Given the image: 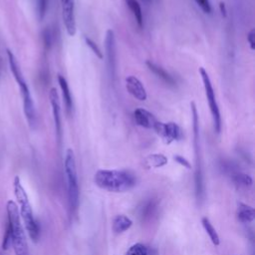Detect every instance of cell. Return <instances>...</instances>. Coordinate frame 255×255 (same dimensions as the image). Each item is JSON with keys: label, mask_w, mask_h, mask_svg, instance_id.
Listing matches in <instances>:
<instances>
[{"label": "cell", "mask_w": 255, "mask_h": 255, "mask_svg": "<svg viewBox=\"0 0 255 255\" xmlns=\"http://www.w3.org/2000/svg\"><path fill=\"white\" fill-rule=\"evenodd\" d=\"M105 47L107 52V64L109 74L112 78L116 76V69H117V49H116V39L113 30H108L105 39Z\"/></svg>", "instance_id": "obj_9"}, {"label": "cell", "mask_w": 255, "mask_h": 255, "mask_svg": "<svg viewBox=\"0 0 255 255\" xmlns=\"http://www.w3.org/2000/svg\"><path fill=\"white\" fill-rule=\"evenodd\" d=\"M146 66H147V68L157 77V78H159L160 80H162L164 83H166L167 85H171V86H173L174 84H175V81H174V79H173V77L170 75V74H168L163 68H161L160 66H158V65H156V64H154V63H152V62H150V61H147L146 62Z\"/></svg>", "instance_id": "obj_15"}, {"label": "cell", "mask_w": 255, "mask_h": 255, "mask_svg": "<svg viewBox=\"0 0 255 255\" xmlns=\"http://www.w3.org/2000/svg\"><path fill=\"white\" fill-rule=\"evenodd\" d=\"M174 160L177 162V163H179L180 165H182L183 167H186L187 169H190L191 168V165H190V163H189V161L185 158V157H183V156H181V155H174Z\"/></svg>", "instance_id": "obj_26"}, {"label": "cell", "mask_w": 255, "mask_h": 255, "mask_svg": "<svg viewBox=\"0 0 255 255\" xmlns=\"http://www.w3.org/2000/svg\"><path fill=\"white\" fill-rule=\"evenodd\" d=\"M143 1H145V2H149L150 0H143Z\"/></svg>", "instance_id": "obj_29"}, {"label": "cell", "mask_w": 255, "mask_h": 255, "mask_svg": "<svg viewBox=\"0 0 255 255\" xmlns=\"http://www.w3.org/2000/svg\"><path fill=\"white\" fill-rule=\"evenodd\" d=\"M233 180L236 184L248 187L252 185V178L248 175V174H244V173H235L233 175Z\"/></svg>", "instance_id": "obj_22"}, {"label": "cell", "mask_w": 255, "mask_h": 255, "mask_svg": "<svg viewBox=\"0 0 255 255\" xmlns=\"http://www.w3.org/2000/svg\"><path fill=\"white\" fill-rule=\"evenodd\" d=\"M58 83H59V86H60V89H61V92H62L66 112H67L68 115H70L71 112H72V109H73V100H72V96H71V92H70L68 82L64 78V76L59 74L58 75Z\"/></svg>", "instance_id": "obj_13"}, {"label": "cell", "mask_w": 255, "mask_h": 255, "mask_svg": "<svg viewBox=\"0 0 255 255\" xmlns=\"http://www.w3.org/2000/svg\"><path fill=\"white\" fill-rule=\"evenodd\" d=\"M49 99H50V104L52 107V113H53V118H54V123H55V128H56V133L58 138H61L62 135V121H61V107H60V100H59V95L56 90V88H52L49 92Z\"/></svg>", "instance_id": "obj_10"}, {"label": "cell", "mask_w": 255, "mask_h": 255, "mask_svg": "<svg viewBox=\"0 0 255 255\" xmlns=\"http://www.w3.org/2000/svg\"><path fill=\"white\" fill-rule=\"evenodd\" d=\"M219 9H220V12H221V15L223 17H226V7H225V4L223 2H220L219 3Z\"/></svg>", "instance_id": "obj_28"}, {"label": "cell", "mask_w": 255, "mask_h": 255, "mask_svg": "<svg viewBox=\"0 0 255 255\" xmlns=\"http://www.w3.org/2000/svg\"><path fill=\"white\" fill-rule=\"evenodd\" d=\"M62 8L63 23L66 32L69 36H75L77 32L76 15H75V0H60Z\"/></svg>", "instance_id": "obj_8"}, {"label": "cell", "mask_w": 255, "mask_h": 255, "mask_svg": "<svg viewBox=\"0 0 255 255\" xmlns=\"http://www.w3.org/2000/svg\"><path fill=\"white\" fill-rule=\"evenodd\" d=\"M194 1L197 4V6L203 11V13L210 14L212 12V8L209 0H194Z\"/></svg>", "instance_id": "obj_25"}, {"label": "cell", "mask_w": 255, "mask_h": 255, "mask_svg": "<svg viewBox=\"0 0 255 255\" xmlns=\"http://www.w3.org/2000/svg\"><path fill=\"white\" fill-rule=\"evenodd\" d=\"M198 72H199V75H200L202 83H203L205 97H206V100H207V103L209 106V110H210V113L212 116L214 130L216 133H219L221 130V116H220L219 107H218V104H217V101L215 98V94H214V90H213L210 78L203 67H200Z\"/></svg>", "instance_id": "obj_6"}, {"label": "cell", "mask_w": 255, "mask_h": 255, "mask_svg": "<svg viewBox=\"0 0 255 255\" xmlns=\"http://www.w3.org/2000/svg\"><path fill=\"white\" fill-rule=\"evenodd\" d=\"M132 225V221L131 219H129L128 216L120 214L117 215L114 218L113 221V230L116 233H123L125 231H127L128 229L130 228V226Z\"/></svg>", "instance_id": "obj_17"}, {"label": "cell", "mask_w": 255, "mask_h": 255, "mask_svg": "<svg viewBox=\"0 0 255 255\" xmlns=\"http://www.w3.org/2000/svg\"><path fill=\"white\" fill-rule=\"evenodd\" d=\"M247 42L249 43L250 49L253 51L255 49V30L251 29L247 34Z\"/></svg>", "instance_id": "obj_27"}, {"label": "cell", "mask_w": 255, "mask_h": 255, "mask_svg": "<svg viewBox=\"0 0 255 255\" xmlns=\"http://www.w3.org/2000/svg\"><path fill=\"white\" fill-rule=\"evenodd\" d=\"M126 255H148V250L143 244L135 243L128 249Z\"/></svg>", "instance_id": "obj_20"}, {"label": "cell", "mask_w": 255, "mask_h": 255, "mask_svg": "<svg viewBox=\"0 0 255 255\" xmlns=\"http://www.w3.org/2000/svg\"><path fill=\"white\" fill-rule=\"evenodd\" d=\"M7 56H8V63H9L10 70L12 72V75H13L15 81L18 84V87H19L21 95H22L24 114L26 116V119H27L29 125L32 127L35 125L36 112H35V106H34V102H33L29 87L24 79V76L22 74V71L19 67V64H18L17 59L15 58L14 54L10 50H7Z\"/></svg>", "instance_id": "obj_4"}, {"label": "cell", "mask_w": 255, "mask_h": 255, "mask_svg": "<svg viewBox=\"0 0 255 255\" xmlns=\"http://www.w3.org/2000/svg\"><path fill=\"white\" fill-rule=\"evenodd\" d=\"M167 163V157L161 153H152L147 155L143 160V165L146 168H158Z\"/></svg>", "instance_id": "obj_16"}, {"label": "cell", "mask_w": 255, "mask_h": 255, "mask_svg": "<svg viewBox=\"0 0 255 255\" xmlns=\"http://www.w3.org/2000/svg\"><path fill=\"white\" fill-rule=\"evenodd\" d=\"M0 255H1V254H0Z\"/></svg>", "instance_id": "obj_30"}, {"label": "cell", "mask_w": 255, "mask_h": 255, "mask_svg": "<svg viewBox=\"0 0 255 255\" xmlns=\"http://www.w3.org/2000/svg\"><path fill=\"white\" fill-rule=\"evenodd\" d=\"M126 88L128 92L138 101H145L147 98L146 91L142 83L134 76H128L126 78Z\"/></svg>", "instance_id": "obj_11"}, {"label": "cell", "mask_w": 255, "mask_h": 255, "mask_svg": "<svg viewBox=\"0 0 255 255\" xmlns=\"http://www.w3.org/2000/svg\"><path fill=\"white\" fill-rule=\"evenodd\" d=\"M7 227L10 233V243L13 246L15 255H30L28 243L21 222L19 208L16 202L8 200L6 203Z\"/></svg>", "instance_id": "obj_2"}, {"label": "cell", "mask_w": 255, "mask_h": 255, "mask_svg": "<svg viewBox=\"0 0 255 255\" xmlns=\"http://www.w3.org/2000/svg\"><path fill=\"white\" fill-rule=\"evenodd\" d=\"M127 6L129 8L130 12L132 13L135 22L139 28L143 27V16H142V11L139 3L137 0H125Z\"/></svg>", "instance_id": "obj_18"}, {"label": "cell", "mask_w": 255, "mask_h": 255, "mask_svg": "<svg viewBox=\"0 0 255 255\" xmlns=\"http://www.w3.org/2000/svg\"><path fill=\"white\" fill-rule=\"evenodd\" d=\"M236 215H237V219L242 222V223H249L252 222L255 218V211L254 208L239 202L237 205V210H236Z\"/></svg>", "instance_id": "obj_14"}, {"label": "cell", "mask_w": 255, "mask_h": 255, "mask_svg": "<svg viewBox=\"0 0 255 255\" xmlns=\"http://www.w3.org/2000/svg\"><path fill=\"white\" fill-rule=\"evenodd\" d=\"M84 40H85V43H86V45L92 50V52L100 59V60H102L103 58H104V55H103V53H102V51L100 50V48L98 47V45L92 40V39H90L89 37H87V36H85L84 37Z\"/></svg>", "instance_id": "obj_23"}, {"label": "cell", "mask_w": 255, "mask_h": 255, "mask_svg": "<svg viewBox=\"0 0 255 255\" xmlns=\"http://www.w3.org/2000/svg\"><path fill=\"white\" fill-rule=\"evenodd\" d=\"M201 223H202V226L205 230V232L207 233V235L209 236L211 242L214 244V245H219L220 243V239H219V236L215 230V228L213 227V225L211 224L210 220L207 218V217H203L201 219Z\"/></svg>", "instance_id": "obj_19"}, {"label": "cell", "mask_w": 255, "mask_h": 255, "mask_svg": "<svg viewBox=\"0 0 255 255\" xmlns=\"http://www.w3.org/2000/svg\"><path fill=\"white\" fill-rule=\"evenodd\" d=\"M94 181L100 188L110 192H125L135 184V176L128 170L99 169Z\"/></svg>", "instance_id": "obj_1"}, {"label": "cell", "mask_w": 255, "mask_h": 255, "mask_svg": "<svg viewBox=\"0 0 255 255\" xmlns=\"http://www.w3.org/2000/svg\"><path fill=\"white\" fill-rule=\"evenodd\" d=\"M133 119L137 126L142 127L144 128H154L155 125L157 124L156 118L148 111L138 108L133 111Z\"/></svg>", "instance_id": "obj_12"}, {"label": "cell", "mask_w": 255, "mask_h": 255, "mask_svg": "<svg viewBox=\"0 0 255 255\" xmlns=\"http://www.w3.org/2000/svg\"><path fill=\"white\" fill-rule=\"evenodd\" d=\"M65 174L67 178V186H68V198L69 205L72 210L77 209L79 204V182H78V173L76 166V157L74 150L72 148H68L65 155L64 161Z\"/></svg>", "instance_id": "obj_5"}, {"label": "cell", "mask_w": 255, "mask_h": 255, "mask_svg": "<svg viewBox=\"0 0 255 255\" xmlns=\"http://www.w3.org/2000/svg\"><path fill=\"white\" fill-rule=\"evenodd\" d=\"M153 129L161 137L163 142L166 144H169L174 140H179L183 136L181 128L173 122H168V123L157 122Z\"/></svg>", "instance_id": "obj_7"}, {"label": "cell", "mask_w": 255, "mask_h": 255, "mask_svg": "<svg viewBox=\"0 0 255 255\" xmlns=\"http://www.w3.org/2000/svg\"><path fill=\"white\" fill-rule=\"evenodd\" d=\"M13 189H14V194L15 197L18 201V204L20 206V217L23 220L24 226L32 239L33 242H37L39 239V234H40V229L37 221L35 220L33 210L28 198V195L21 184V180L19 176H15L14 181H13Z\"/></svg>", "instance_id": "obj_3"}, {"label": "cell", "mask_w": 255, "mask_h": 255, "mask_svg": "<svg viewBox=\"0 0 255 255\" xmlns=\"http://www.w3.org/2000/svg\"><path fill=\"white\" fill-rule=\"evenodd\" d=\"M36 6H37V13L42 20L46 14L47 11V6H48V0H36Z\"/></svg>", "instance_id": "obj_24"}, {"label": "cell", "mask_w": 255, "mask_h": 255, "mask_svg": "<svg viewBox=\"0 0 255 255\" xmlns=\"http://www.w3.org/2000/svg\"><path fill=\"white\" fill-rule=\"evenodd\" d=\"M155 203L152 201V200H148L146 201L142 207H140V212H139V215L142 217V218H147V217H150L154 210H155Z\"/></svg>", "instance_id": "obj_21"}]
</instances>
